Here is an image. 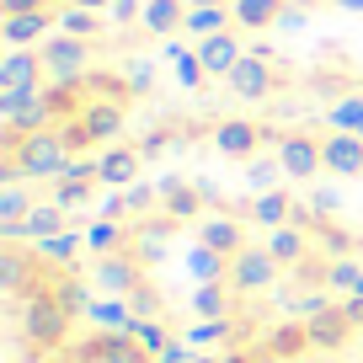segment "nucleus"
Wrapping results in <instances>:
<instances>
[{
  "label": "nucleus",
  "instance_id": "f704fd0d",
  "mask_svg": "<svg viewBox=\"0 0 363 363\" xmlns=\"http://www.w3.org/2000/svg\"><path fill=\"white\" fill-rule=\"evenodd\" d=\"M267 182H272V166L267 160H251V187H267Z\"/></svg>",
  "mask_w": 363,
  "mask_h": 363
},
{
  "label": "nucleus",
  "instance_id": "473e14b6",
  "mask_svg": "<svg viewBox=\"0 0 363 363\" xmlns=\"http://www.w3.org/2000/svg\"><path fill=\"white\" fill-rule=\"evenodd\" d=\"M134 331L139 342H145V347H155V352H166V337H160V326H128Z\"/></svg>",
  "mask_w": 363,
  "mask_h": 363
},
{
  "label": "nucleus",
  "instance_id": "c03bdc74",
  "mask_svg": "<svg viewBox=\"0 0 363 363\" xmlns=\"http://www.w3.org/2000/svg\"><path fill=\"white\" fill-rule=\"evenodd\" d=\"M80 6H107V0H80Z\"/></svg>",
  "mask_w": 363,
  "mask_h": 363
},
{
  "label": "nucleus",
  "instance_id": "dca6fc26",
  "mask_svg": "<svg viewBox=\"0 0 363 363\" xmlns=\"http://www.w3.org/2000/svg\"><path fill=\"white\" fill-rule=\"evenodd\" d=\"M59 225H65V208H59V203H38L33 214L22 219V235H38V240H48V235H59Z\"/></svg>",
  "mask_w": 363,
  "mask_h": 363
},
{
  "label": "nucleus",
  "instance_id": "5701e85b",
  "mask_svg": "<svg viewBox=\"0 0 363 363\" xmlns=\"http://www.w3.org/2000/svg\"><path fill=\"white\" fill-rule=\"evenodd\" d=\"M289 219V198L284 193H262L257 198V225H284Z\"/></svg>",
  "mask_w": 363,
  "mask_h": 363
},
{
  "label": "nucleus",
  "instance_id": "a878e982",
  "mask_svg": "<svg viewBox=\"0 0 363 363\" xmlns=\"http://www.w3.org/2000/svg\"><path fill=\"white\" fill-rule=\"evenodd\" d=\"M166 208H171L177 219H187V214L198 208V193H193V187H177V182H166Z\"/></svg>",
  "mask_w": 363,
  "mask_h": 363
},
{
  "label": "nucleus",
  "instance_id": "f3484780",
  "mask_svg": "<svg viewBox=\"0 0 363 363\" xmlns=\"http://www.w3.org/2000/svg\"><path fill=\"white\" fill-rule=\"evenodd\" d=\"M134 177H139V155H134V150H113V155H102V182L128 187Z\"/></svg>",
  "mask_w": 363,
  "mask_h": 363
},
{
  "label": "nucleus",
  "instance_id": "4468645a",
  "mask_svg": "<svg viewBox=\"0 0 363 363\" xmlns=\"http://www.w3.org/2000/svg\"><path fill=\"white\" fill-rule=\"evenodd\" d=\"M48 22H54V6L33 11V16H6V43H33V38H43Z\"/></svg>",
  "mask_w": 363,
  "mask_h": 363
},
{
  "label": "nucleus",
  "instance_id": "ddd939ff",
  "mask_svg": "<svg viewBox=\"0 0 363 363\" xmlns=\"http://www.w3.org/2000/svg\"><path fill=\"white\" fill-rule=\"evenodd\" d=\"M203 246L208 251H219V257H240V225H230V219H208L203 225Z\"/></svg>",
  "mask_w": 363,
  "mask_h": 363
},
{
  "label": "nucleus",
  "instance_id": "cd10ccee",
  "mask_svg": "<svg viewBox=\"0 0 363 363\" xmlns=\"http://www.w3.org/2000/svg\"><path fill=\"white\" fill-rule=\"evenodd\" d=\"M331 123L337 128H363V102H342L337 113H331Z\"/></svg>",
  "mask_w": 363,
  "mask_h": 363
},
{
  "label": "nucleus",
  "instance_id": "9b49d317",
  "mask_svg": "<svg viewBox=\"0 0 363 363\" xmlns=\"http://www.w3.org/2000/svg\"><path fill=\"white\" fill-rule=\"evenodd\" d=\"M230 86H235L240 96L257 102V96H267V91H272V69L262 65V59H240V65L230 69Z\"/></svg>",
  "mask_w": 363,
  "mask_h": 363
},
{
  "label": "nucleus",
  "instance_id": "aec40b11",
  "mask_svg": "<svg viewBox=\"0 0 363 363\" xmlns=\"http://www.w3.org/2000/svg\"><path fill=\"white\" fill-rule=\"evenodd\" d=\"M326 284L331 289H347V294H363V267H358V262H331V272H326Z\"/></svg>",
  "mask_w": 363,
  "mask_h": 363
},
{
  "label": "nucleus",
  "instance_id": "b1692460",
  "mask_svg": "<svg viewBox=\"0 0 363 363\" xmlns=\"http://www.w3.org/2000/svg\"><path fill=\"white\" fill-rule=\"evenodd\" d=\"M193 305H198V315H203V320H225V289L203 284V289H198V299H193Z\"/></svg>",
  "mask_w": 363,
  "mask_h": 363
},
{
  "label": "nucleus",
  "instance_id": "f257e3e1",
  "mask_svg": "<svg viewBox=\"0 0 363 363\" xmlns=\"http://www.w3.org/2000/svg\"><path fill=\"white\" fill-rule=\"evenodd\" d=\"M6 160H16L22 177H65L69 139L48 134V128H38V134H16V128H11V139H6Z\"/></svg>",
  "mask_w": 363,
  "mask_h": 363
},
{
  "label": "nucleus",
  "instance_id": "bb28decb",
  "mask_svg": "<svg viewBox=\"0 0 363 363\" xmlns=\"http://www.w3.org/2000/svg\"><path fill=\"white\" fill-rule=\"evenodd\" d=\"M75 246H80V240H75V235H65V230H59V235H48V240H38V251H43V257H59V262H65Z\"/></svg>",
  "mask_w": 363,
  "mask_h": 363
},
{
  "label": "nucleus",
  "instance_id": "2eb2a0df",
  "mask_svg": "<svg viewBox=\"0 0 363 363\" xmlns=\"http://www.w3.org/2000/svg\"><path fill=\"white\" fill-rule=\"evenodd\" d=\"M257 123H219V150L225 155H251L257 150Z\"/></svg>",
  "mask_w": 363,
  "mask_h": 363
},
{
  "label": "nucleus",
  "instance_id": "58836bf2",
  "mask_svg": "<svg viewBox=\"0 0 363 363\" xmlns=\"http://www.w3.org/2000/svg\"><path fill=\"white\" fill-rule=\"evenodd\" d=\"M65 27H69V38H75V33H91V16H80V11H69V16H65Z\"/></svg>",
  "mask_w": 363,
  "mask_h": 363
},
{
  "label": "nucleus",
  "instance_id": "f8f14e48",
  "mask_svg": "<svg viewBox=\"0 0 363 363\" xmlns=\"http://www.w3.org/2000/svg\"><path fill=\"white\" fill-rule=\"evenodd\" d=\"M235 22L257 33V27L284 22V6H278V0H235Z\"/></svg>",
  "mask_w": 363,
  "mask_h": 363
},
{
  "label": "nucleus",
  "instance_id": "49530a36",
  "mask_svg": "<svg viewBox=\"0 0 363 363\" xmlns=\"http://www.w3.org/2000/svg\"><path fill=\"white\" fill-rule=\"evenodd\" d=\"M54 6H65V0H54Z\"/></svg>",
  "mask_w": 363,
  "mask_h": 363
},
{
  "label": "nucleus",
  "instance_id": "a18cd8bd",
  "mask_svg": "<svg viewBox=\"0 0 363 363\" xmlns=\"http://www.w3.org/2000/svg\"><path fill=\"white\" fill-rule=\"evenodd\" d=\"M198 363H214V358H198Z\"/></svg>",
  "mask_w": 363,
  "mask_h": 363
},
{
  "label": "nucleus",
  "instance_id": "a19ab883",
  "mask_svg": "<svg viewBox=\"0 0 363 363\" xmlns=\"http://www.w3.org/2000/svg\"><path fill=\"white\" fill-rule=\"evenodd\" d=\"M337 6L342 11H363V0H337Z\"/></svg>",
  "mask_w": 363,
  "mask_h": 363
},
{
  "label": "nucleus",
  "instance_id": "ea45409f",
  "mask_svg": "<svg viewBox=\"0 0 363 363\" xmlns=\"http://www.w3.org/2000/svg\"><path fill=\"white\" fill-rule=\"evenodd\" d=\"M160 363H187V352H182V347H166V352H160Z\"/></svg>",
  "mask_w": 363,
  "mask_h": 363
},
{
  "label": "nucleus",
  "instance_id": "e433bc0d",
  "mask_svg": "<svg viewBox=\"0 0 363 363\" xmlns=\"http://www.w3.org/2000/svg\"><path fill=\"white\" fill-rule=\"evenodd\" d=\"M342 310H347L352 326H363V294H347V305H342Z\"/></svg>",
  "mask_w": 363,
  "mask_h": 363
},
{
  "label": "nucleus",
  "instance_id": "6e6552de",
  "mask_svg": "<svg viewBox=\"0 0 363 363\" xmlns=\"http://www.w3.org/2000/svg\"><path fill=\"white\" fill-rule=\"evenodd\" d=\"M198 65H203V75H230V69L240 65V48H235V38H225V33L203 38V43H198Z\"/></svg>",
  "mask_w": 363,
  "mask_h": 363
},
{
  "label": "nucleus",
  "instance_id": "39448f33",
  "mask_svg": "<svg viewBox=\"0 0 363 363\" xmlns=\"http://www.w3.org/2000/svg\"><path fill=\"white\" fill-rule=\"evenodd\" d=\"M278 166H284L289 177H315V171L326 166V155H320L315 139L294 134V139H284V150H278Z\"/></svg>",
  "mask_w": 363,
  "mask_h": 363
},
{
  "label": "nucleus",
  "instance_id": "c9c22d12",
  "mask_svg": "<svg viewBox=\"0 0 363 363\" xmlns=\"http://www.w3.org/2000/svg\"><path fill=\"white\" fill-rule=\"evenodd\" d=\"M123 80H128V86H134V91H145V86H150V65H134V69H128Z\"/></svg>",
  "mask_w": 363,
  "mask_h": 363
},
{
  "label": "nucleus",
  "instance_id": "72a5a7b5",
  "mask_svg": "<svg viewBox=\"0 0 363 363\" xmlns=\"http://www.w3.org/2000/svg\"><path fill=\"white\" fill-rule=\"evenodd\" d=\"M91 315L107 320V326H123V310H118V305H91Z\"/></svg>",
  "mask_w": 363,
  "mask_h": 363
},
{
  "label": "nucleus",
  "instance_id": "0eeeda50",
  "mask_svg": "<svg viewBox=\"0 0 363 363\" xmlns=\"http://www.w3.org/2000/svg\"><path fill=\"white\" fill-rule=\"evenodd\" d=\"M320 155H326V171H337V177H358L363 171V134H337L320 145Z\"/></svg>",
  "mask_w": 363,
  "mask_h": 363
},
{
  "label": "nucleus",
  "instance_id": "412c9836",
  "mask_svg": "<svg viewBox=\"0 0 363 363\" xmlns=\"http://www.w3.org/2000/svg\"><path fill=\"white\" fill-rule=\"evenodd\" d=\"M267 251H272L278 262H299V257H305V235H299V230H278Z\"/></svg>",
  "mask_w": 363,
  "mask_h": 363
},
{
  "label": "nucleus",
  "instance_id": "9d476101",
  "mask_svg": "<svg viewBox=\"0 0 363 363\" xmlns=\"http://www.w3.org/2000/svg\"><path fill=\"white\" fill-rule=\"evenodd\" d=\"M80 363H139V347L128 337H96L80 347Z\"/></svg>",
  "mask_w": 363,
  "mask_h": 363
},
{
  "label": "nucleus",
  "instance_id": "2f4dec72",
  "mask_svg": "<svg viewBox=\"0 0 363 363\" xmlns=\"http://www.w3.org/2000/svg\"><path fill=\"white\" fill-rule=\"evenodd\" d=\"M102 284L107 289H128V284H134V272H128L123 262H107V267H102Z\"/></svg>",
  "mask_w": 363,
  "mask_h": 363
},
{
  "label": "nucleus",
  "instance_id": "6ab92c4d",
  "mask_svg": "<svg viewBox=\"0 0 363 363\" xmlns=\"http://www.w3.org/2000/svg\"><path fill=\"white\" fill-rule=\"evenodd\" d=\"M27 214H33V208H27V193L16 182H6V193H0V225H22Z\"/></svg>",
  "mask_w": 363,
  "mask_h": 363
},
{
  "label": "nucleus",
  "instance_id": "f03ea898",
  "mask_svg": "<svg viewBox=\"0 0 363 363\" xmlns=\"http://www.w3.org/2000/svg\"><path fill=\"white\" fill-rule=\"evenodd\" d=\"M38 75H43V59L16 48V54H6V65H0V91H6L11 102L16 96H38Z\"/></svg>",
  "mask_w": 363,
  "mask_h": 363
},
{
  "label": "nucleus",
  "instance_id": "a211bd4d",
  "mask_svg": "<svg viewBox=\"0 0 363 363\" xmlns=\"http://www.w3.org/2000/svg\"><path fill=\"white\" fill-rule=\"evenodd\" d=\"M182 22H187V16H182L177 0H150V11H145V27H150V33H177Z\"/></svg>",
  "mask_w": 363,
  "mask_h": 363
},
{
  "label": "nucleus",
  "instance_id": "1a4fd4ad",
  "mask_svg": "<svg viewBox=\"0 0 363 363\" xmlns=\"http://www.w3.org/2000/svg\"><path fill=\"white\" fill-rule=\"evenodd\" d=\"M43 65L54 69L59 80H75L80 65H86V48H80V38H59V43H48V48H43Z\"/></svg>",
  "mask_w": 363,
  "mask_h": 363
},
{
  "label": "nucleus",
  "instance_id": "7ed1b4c3",
  "mask_svg": "<svg viewBox=\"0 0 363 363\" xmlns=\"http://www.w3.org/2000/svg\"><path fill=\"white\" fill-rule=\"evenodd\" d=\"M65 315L69 310L59 305V299H33V305H27V337H33L38 347H59V342H65Z\"/></svg>",
  "mask_w": 363,
  "mask_h": 363
},
{
  "label": "nucleus",
  "instance_id": "37998d69",
  "mask_svg": "<svg viewBox=\"0 0 363 363\" xmlns=\"http://www.w3.org/2000/svg\"><path fill=\"white\" fill-rule=\"evenodd\" d=\"M193 6H225V0H193Z\"/></svg>",
  "mask_w": 363,
  "mask_h": 363
},
{
  "label": "nucleus",
  "instance_id": "4be33fe9",
  "mask_svg": "<svg viewBox=\"0 0 363 363\" xmlns=\"http://www.w3.org/2000/svg\"><path fill=\"white\" fill-rule=\"evenodd\" d=\"M299 347H310V331H305V326H284V331H272V352H278V358H294Z\"/></svg>",
  "mask_w": 363,
  "mask_h": 363
},
{
  "label": "nucleus",
  "instance_id": "c85d7f7f",
  "mask_svg": "<svg viewBox=\"0 0 363 363\" xmlns=\"http://www.w3.org/2000/svg\"><path fill=\"white\" fill-rule=\"evenodd\" d=\"M54 0H0V11L6 16H33V11H48Z\"/></svg>",
  "mask_w": 363,
  "mask_h": 363
},
{
  "label": "nucleus",
  "instance_id": "7c9ffc66",
  "mask_svg": "<svg viewBox=\"0 0 363 363\" xmlns=\"http://www.w3.org/2000/svg\"><path fill=\"white\" fill-rule=\"evenodd\" d=\"M219 262H225V257H219V251H198V257H193V272H198V278H219Z\"/></svg>",
  "mask_w": 363,
  "mask_h": 363
},
{
  "label": "nucleus",
  "instance_id": "79ce46f5",
  "mask_svg": "<svg viewBox=\"0 0 363 363\" xmlns=\"http://www.w3.org/2000/svg\"><path fill=\"white\" fill-rule=\"evenodd\" d=\"M219 363H251V358H246V352H230V358H219Z\"/></svg>",
  "mask_w": 363,
  "mask_h": 363
},
{
  "label": "nucleus",
  "instance_id": "20e7f679",
  "mask_svg": "<svg viewBox=\"0 0 363 363\" xmlns=\"http://www.w3.org/2000/svg\"><path fill=\"white\" fill-rule=\"evenodd\" d=\"M272 278H278V257L272 251H240L235 262H230V284L235 289H267Z\"/></svg>",
  "mask_w": 363,
  "mask_h": 363
},
{
  "label": "nucleus",
  "instance_id": "c756f323",
  "mask_svg": "<svg viewBox=\"0 0 363 363\" xmlns=\"http://www.w3.org/2000/svg\"><path fill=\"white\" fill-rule=\"evenodd\" d=\"M0 284H6V289L22 284V257H16V251H6V257H0Z\"/></svg>",
  "mask_w": 363,
  "mask_h": 363
},
{
  "label": "nucleus",
  "instance_id": "393cba45",
  "mask_svg": "<svg viewBox=\"0 0 363 363\" xmlns=\"http://www.w3.org/2000/svg\"><path fill=\"white\" fill-rule=\"evenodd\" d=\"M219 22H225V11H219V6H198V11H187V22H182V27H193V33L214 38V33H219Z\"/></svg>",
  "mask_w": 363,
  "mask_h": 363
},
{
  "label": "nucleus",
  "instance_id": "4c0bfd02",
  "mask_svg": "<svg viewBox=\"0 0 363 363\" xmlns=\"http://www.w3.org/2000/svg\"><path fill=\"white\" fill-rule=\"evenodd\" d=\"M113 240H118L113 225H96V230H91V246H113Z\"/></svg>",
  "mask_w": 363,
  "mask_h": 363
},
{
  "label": "nucleus",
  "instance_id": "423d86ee",
  "mask_svg": "<svg viewBox=\"0 0 363 363\" xmlns=\"http://www.w3.org/2000/svg\"><path fill=\"white\" fill-rule=\"evenodd\" d=\"M305 331H310V347H342L347 331H352V320H347V310H342V305H326L320 315L305 320Z\"/></svg>",
  "mask_w": 363,
  "mask_h": 363
}]
</instances>
